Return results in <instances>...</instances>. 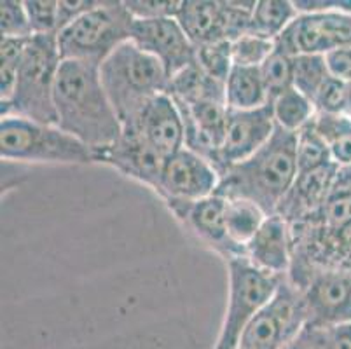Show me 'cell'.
<instances>
[{"label": "cell", "instance_id": "1", "mask_svg": "<svg viewBox=\"0 0 351 349\" xmlns=\"http://www.w3.org/2000/svg\"><path fill=\"white\" fill-rule=\"evenodd\" d=\"M56 126L97 154L110 149L123 134V124L108 100L100 67L63 60L54 88Z\"/></svg>", "mask_w": 351, "mask_h": 349}, {"label": "cell", "instance_id": "2", "mask_svg": "<svg viewBox=\"0 0 351 349\" xmlns=\"http://www.w3.org/2000/svg\"><path fill=\"white\" fill-rule=\"evenodd\" d=\"M298 175L295 133L276 126L263 149L220 175L215 194L226 200H248L274 215Z\"/></svg>", "mask_w": 351, "mask_h": 349}, {"label": "cell", "instance_id": "3", "mask_svg": "<svg viewBox=\"0 0 351 349\" xmlns=\"http://www.w3.org/2000/svg\"><path fill=\"white\" fill-rule=\"evenodd\" d=\"M62 62L56 35H32L25 46L14 91L8 101L0 104V115L56 126L54 88Z\"/></svg>", "mask_w": 351, "mask_h": 349}, {"label": "cell", "instance_id": "4", "mask_svg": "<svg viewBox=\"0 0 351 349\" xmlns=\"http://www.w3.org/2000/svg\"><path fill=\"white\" fill-rule=\"evenodd\" d=\"M100 79L121 124L133 119L156 96L168 91L165 67L132 40L117 47L100 65Z\"/></svg>", "mask_w": 351, "mask_h": 349}, {"label": "cell", "instance_id": "5", "mask_svg": "<svg viewBox=\"0 0 351 349\" xmlns=\"http://www.w3.org/2000/svg\"><path fill=\"white\" fill-rule=\"evenodd\" d=\"M133 18L124 2L100 0V4L72 25L58 32V49L63 60L100 67L114 51L130 40Z\"/></svg>", "mask_w": 351, "mask_h": 349}, {"label": "cell", "instance_id": "6", "mask_svg": "<svg viewBox=\"0 0 351 349\" xmlns=\"http://www.w3.org/2000/svg\"><path fill=\"white\" fill-rule=\"evenodd\" d=\"M0 158L18 163L91 165L93 150L53 124L35 123L23 117L0 121Z\"/></svg>", "mask_w": 351, "mask_h": 349}, {"label": "cell", "instance_id": "7", "mask_svg": "<svg viewBox=\"0 0 351 349\" xmlns=\"http://www.w3.org/2000/svg\"><path fill=\"white\" fill-rule=\"evenodd\" d=\"M229 297L213 349H236L248 323L269 304L285 278L258 271L245 257L228 261Z\"/></svg>", "mask_w": 351, "mask_h": 349}, {"label": "cell", "instance_id": "8", "mask_svg": "<svg viewBox=\"0 0 351 349\" xmlns=\"http://www.w3.org/2000/svg\"><path fill=\"white\" fill-rule=\"evenodd\" d=\"M287 281L301 296L306 325L351 323V267H295Z\"/></svg>", "mask_w": 351, "mask_h": 349}, {"label": "cell", "instance_id": "9", "mask_svg": "<svg viewBox=\"0 0 351 349\" xmlns=\"http://www.w3.org/2000/svg\"><path fill=\"white\" fill-rule=\"evenodd\" d=\"M304 326V304L285 278L269 304L248 323L236 349H283Z\"/></svg>", "mask_w": 351, "mask_h": 349}, {"label": "cell", "instance_id": "10", "mask_svg": "<svg viewBox=\"0 0 351 349\" xmlns=\"http://www.w3.org/2000/svg\"><path fill=\"white\" fill-rule=\"evenodd\" d=\"M220 173L215 166L187 147L165 161L158 194L175 217L189 204L215 194Z\"/></svg>", "mask_w": 351, "mask_h": 349}, {"label": "cell", "instance_id": "11", "mask_svg": "<svg viewBox=\"0 0 351 349\" xmlns=\"http://www.w3.org/2000/svg\"><path fill=\"white\" fill-rule=\"evenodd\" d=\"M351 47V11L299 14L274 40V49L289 56L327 54Z\"/></svg>", "mask_w": 351, "mask_h": 349}, {"label": "cell", "instance_id": "12", "mask_svg": "<svg viewBox=\"0 0 351 349\" xmlns=\"http://www.w3.org/2000/svg\"><path fill=\"white\" fill-rule=\"evenodd\" d=\"M130 40L143 53L156 58L170 79L196 62V47L177 18L133 19Z\"/></svg>", "mask_w": 351, "mask_h": 349}, {"label": "cell", "instance_id": "13", "mask_svg": "<svg viewBox=\"0 0 351 349\" xmlns=\"http://www.w3.org/2000/svg\"><path fill=\"white\" fill-rule=\"evenodd\" d=\"M276 130L271 104L254 110H229L224 140L217 156V171H228L263 149Z\"/></svg>", "mask_w": 351, "mask_h": 349}, {"label": "cell", "instance_id": "14", "mask_svg": "<svg viewBox=\"0 0 351 349\" xmlns=\"http://www.w3.org/2000/svg\"><path fill=\"white\" fill-rule=\"evenodd\" d=\"M123 131L140 134L165 159L186 147L184 119L168 93L156 96L151 104H147L140 114L123 124Z\"/></svg>", "mask_w": 351, "mask_h": 349}, {"label": "cell", "instance_id": "15", "mask_svg": "<svg viewBox=\"0 0 351 349\" xmlns=\"http://www.w3.org/2000/svg\"><path fill=\"white\" fill-rule=\"evenodd\" d=\"M245 258L271 276H289L293 258L292 226L278 213L267 217L257 234L245 246Z\"/></svg>", "mask_w": 351, "mask_h": 349}, {"label": "cell", "instance_id": "16", "mask_svg": "<svg viewBox=\"0 0 351 349\" xmlns=\"http://www.w3.org/2000/svg\"><path fill=\"white\" fill-rule=\"evenodd\" d=\"M166 159L156 152L140 134L132 131H123L117 143L110 149L97 154V163L112 166L133 180L145 184L152 191L158 192L161 171Z\"/></svg>", "mask_w": 351, "mask_h": 349}, {"label": "cell", "instance_id": "17", "mask_svg": "<svg viewBox=\"0 0 351 349\" xmlns=\"http://www.w3.org/2000/svg\"><path fill=\"white\" fill-rule=\"evenodd\" d=\"M337 169L339 166L336 163H328L322 168L299 173L276 213L282 215L290 226L311 220L327 201L328 192L336 180Z\"/></svg>", "mask_w": 351, "mask_h": 349}, {"label": "cell", "instance_id": "18", "mask_svg": "<svg viewBox=\"0 0 351 349\" xmlns=\"http://www.w3.org/2000/svg\"><path fill=\"white\" fill-rule=\"evenodd\" d=\"M226 208L228 200L219 194H212L184 208L177 219L228 262L234 257H243V252L236 248L229 239L226 227Z\"/></svg>", "mask_w": 351, "mask_h": 349}, {"label": "cell", "instance_id": "19", "mask_svg": "<svg viewBox=\"0 0 351 349\" xmlns=\"http://www.w3.org/2000/svg\"><path fill=\"white\" fill-rule=\"evenodd\" d=\"M177 21L194 47L228 40L224 0H182Z\"/></svg>", "mask_w": 351, "mask_h": 349}, {"label": "cell", "instance_id": "20", "mask_svg": "<svg viewBox=\"0 0 351 349\" xmlns=\"http://www.w3.org/2000/svg\"><path fill=\"white\" fill-rule=\"evenodd\" d=\"M226 104L229 110H254L269 104L261 69L232 67L226 81Z\"/></svg>", "mask_w": 351, "mask_h": 349}, {"label": "cell", "instance_id": "21", "mask_svg": "<svg viewBox=\"0 0 351 349\" xmlns=\"http://www.w3.org/2000/svg\"><path fill=\"white\" fill-rule=\"evenodd\" d=\"M351 220V166H339L336 180L322 210L311 220V224L324 230H336Z\"/></svg>", "mask_w": 351, "mask_h": 349}, {"label": "cell", "instance_id": "22", "mask_svg": "<svg viewBox=\"0 0 351 349\" xmlns=\"http://www.w3.org/2000/svg\"><path fill=\"white\" fill-rule=\"evenodd\" d=\"M298 16V9L290 0H257L248 34L274 43Z\"/></svg>", "mask_w": 351, "mask_h": 349}, {"label": "cell", "instance_id": "23", "mask_svg": "<svg viewBox=\"0 0 351 349\" xmlns=\"http://www.w3.org/2000/svg\"><path fill=\"white\" fill-rule=\"evenodd\" d=\"M267 213L261 206L248 200H228L226 208V227H228V236L232 245L243 252L245 246L250 243V239L257 234V230L263 227L264 220L267 219Z\"/></svg>", "mask_w": 351, "mask_h": 349}, {"label": "cell", "instance_id": "24", "mask_svg": "<svg viewBox=\"0 0 351 349\" xmlns=\"http://www.w3.org/2000/svg\"><path fill=\"white\" fill-rule=\"evenodd\" d=\"M271 107L276 126L290 133H298L317 117L315 104L295 88L282 93L276 100L271 101Z\"/></svg>", "mask_w": 351, "mask_h": 349}, {"label": "cell", "instance_id": "25", "mask_svg": "<svg viewBox=\"0 0 351 349\" xmlns=\"http://www.w3.org/2000/svg\"><path fill=\"white\" fill-rule=\"evenodd\" d=\"M295 158H298L299 173L334 163L327 140L318 131L315 119L295 133Z\"/></svg>", "mask_w": 351, "mask_h": 349}, {"label": "cell", "instance_id": "26", "mask_svg": "<svg viewBox=\"0 0 351 349\" xmlns=\"http://www.w3.org/2000/svg\"><path fill=\"white\" fill-rule=\"evenodd\" d=\"M330 79L327 60L320 54H299L293 58V88L315 104L318 93Z\"/></svg>", "mask_w": 351, "mask_h": 349}, {"label": "cell", "instance_id": "27", "mask_svg": "<svg viewBox=\"0 0 351 349\" xmlns=\"http://www.w3.org/2000/svg\"><path fill=\"white\" fill-rule=\"evenodd\" d=\"M315 123L327 140L332 161L337 166H351V117L317 114Z\"/></svg>", "mask_w": 351, "mask_h": 349}, {"label": "cell", "instance_id": "28", "mask_svg": "<svg viewBox=\"0 0 351 349\" xmlns=\"http://www.w3.org/2000/svg\"><path fill=\"white\" fill-rule=\"evenodd\" d=\"M27 40L28 38L2 37V43H0V104L8 101L14 91Z\"/></svg>", "mask_w": 351, "mask_h": 349}, {"label": "cell", "instance_id": "29", "mask_svg": "<svg viewBox=\"0 0 351 349\" xmlns=\"http://www.w3.org/2000/svg\"><path fill=\"white\" fill-rule=\"evenodd\" d=\"M261 75H263L271 104L282 93L293 88V56L274 49L273 54L261 67Z\"/></svg>", "mask_w": 351, "mask_h": 349}, {"label": "cell", "instance_id": "30", "mask_svg": "<svg viewBox=\"0 0 351 349\" xmlns=\"http://www.w3.org/2000/svg\"><path fill=\"white\" fill-rule=\"evenodd\" d=\"M196 65L201 72L219 82L228 81L232 67V49L231 43L228 40H219V43L203 44L196 47Z\"/></svg>", "mask_w": 351, "mask_h": 349}, {"label": "cell", "instance_id": "31", "mask_svg": "<svg viewBox=\"0 0 351 349\" xmlns=\"http://www.w3.org/2000/svg\"><path fill=\"white\" fill-rule=\"evenodd\" d=\"M299 337L309 349H351V323L309 326L306 325Z\"/></svg>", "mask_w": 351, "mask_h": 349}, {"label": "cell", "instance_id": "32", "mask_svg": "<svg viewBox=\"0 0 351 349\" xmlns=\"http://www.w3.org/2000/svg\"><path fill=\"white\" fill-rule=\"evenodd\" d=\"M232 63L236 67H254L261 69L267 58L273 54L274 43L257 35H243L238 40L231 43Z\"/></svg>", "mask_w": 351, "mask_h": 349}, {"label": "cell", "instance_id": "33", "mask_svg": "<svg viewBox=\"0 0 351 349\" xmlns=\"http://www.w3.org/2000/svg\"><path fill=\"white\" fill-rule=\"evenodd\" d=\"M0 30L2 37L9 38H30L34 35L25 9V0L0 2Z\"/></svg>", "mask_w": 351, "mask_h": 349}, {"label": "cell", "instance_id": "34", "mask_svg": "<svg viewBox=\"0 0 351 349\" xmlns=\"http://www.w3.org/2000/svg\"><path fill=\"white\" fill-rule=\"evenodd\" d=\"M34 35H58V0H25Z\"/></svg>", "mask_w": 351, "mask_h": 349}, {"label": "cell", "instance_id": "35", "mask_svg": "<svg viewBox=\"0 0 351 349\" xmlns=\"http://www.w3.org/2000/svg\"><path fill=\"white\" fill-rule=\"evenodd\" d=\"M182 0H124L133 19L177 18Z\"/></svg>", "mask_w": 351, "mask_h": 349}, {"label": "cell", "instance_id": "36", "mask_svg": "<svg viewBox=\"0 0 351 349\" xmlns=\"http://www.w3.org/2000/svg\"><path fill=\"white\" fill-rule=\"evenodd\" d=\"M100 0H58V32L95 9Z\"/></svg>", "mask_w": 351, "mask_h": 349}, {"label": "cell", "instance_id": "37", "mask_svg": "<svg viewBox=\"0 0 351 349\" xmlns=\"http://www.w3.org/2000/svg\"><path fill=\"white\" fill-rule=\"evenodd\" d=\"M330 75L351 84V47L337 49L325 56Z\"/></svg>", "mask_w": 351, "mask_h": 349}, {"label": "cell", "instance_id": "38", "mask_svg": "<svg viewBox=\"0 0 351 349\" xmlns=\"http://www.w3.org/2000/svg\"><path fill=\"white\" fill-rule=\"evenodd\" d=\"M299 14L328 11H351V0H293Z\"/></svg>", "mask_w": 351, "mask_h": 349}, {"label": "cell", "instance_id": "39", "mask_svg": "<svg viewBox=\"0 0 351 349\" xmlns=\"http://www.w3.org/2000/svg\"><path fill=\"white\" fill-rule=\"evenodd\" d=\"M283 349H309L308 348V344H306L304 341H302L301 337H298V339H293L292 342H290L289 346H285V348Z\"/></svg>", "mask_w": 351, "mask_h": 349}]
</instances>
